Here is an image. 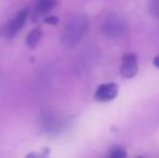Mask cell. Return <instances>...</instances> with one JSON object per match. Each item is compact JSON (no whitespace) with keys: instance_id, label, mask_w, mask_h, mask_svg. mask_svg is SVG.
<instances>
[{"instance_id":"obj_6","label":"cell","mask_w":159,"mask_h":158,"mask_svg":"<svg viewBox=\"0 0 159 158\" xmlns=\"http://www.w3.org/2000/svg\"><path fill=\"white\" fill-rule=\"evenodd\" d=\"M57 2L59 0H36V3L32 10V20L37 21L38 19L52 11L57 6Z\"/></svg>"},{"instance_id":"obj_7","label":"cell","mask_w":159,"mask_h":158,"mask_svg":"<svg viewBox=\"0 0 159 158\" xmlns=\"http://www.w3.org/2000/svg\"><path fill=\"white\" fill-rule=\"evenodd\" d=\"M42 35H43V32H42L41 28H34L32 32L27 35V37H26V46L30 49H35L37 47V44L39 43L40 39L42 38Z\"/></svg>"},{"instance_id":"obj_1","label":"cell","mask_w":159,"mask_h":158,"mask_svg":"<svg viewBox=\"0 0 159 158\" xmlns=\"http://www.w3.org/2000/svg\"><path fill=\"white\" fill-rule=\"evenodd\" d=\"M90 21L87 14L80 13L73 16L65 25L62 33V42L67 48L77 47L87 35Z\"/></svg>"},{"instance_id":"obj_2","label":"cell","mask_w":159,"mask_h":158,"mask_svg":"<svg viewBox=\"0 0 159 158\" xmlns=\"http://www.w3.org/2000/svg\"><path fill=\"white\" fill-rule=\"evenodd\" d=\"M129 24L126 17L116 12H111L105 16L101 25V32L107 38H120L128 33Z\"/></svg>"},{"instance_id":"obj_4","label":"cell","mask_w":159,"mask_h":158,"mask_svg":"<svg viewBox=\"0 0 159 158\" xmlns=\"http://www.w3.org/2000/svg\"><path fill=\"white\" fill-rule=\"evenodd\" d=\"M139 72V59L135 53H126L121 57L119 73L122 78H133Z\"/></svg>"},{"instance_id":"obj_11","label":"cell","mask_w":159,"mask_h":158,"mask_svg":"<svg viewBox=\"0 0 159 158\" xmlns=\"http://www.w3.org/2000/svg\"><path fill=\"white\" fill-rule=\"evenodd\" d=\"M153 64H154V66H155V67L159 68V54H158V55H156V56L154 57Z\"/></svg>"},{"instance_id":"obj_3","label":"cell","mask_w":159,"mask_h":158,"mask_svg":"<svg viewBox=\"0 0 159 158\" xmlns=\"http://www.w3.org/2000/svg\"><path fill=\"white\" fill-rule=\"evenodd\" d=\"M28 14H30V10L27 8H24L22 10H20L6 24V26L2 29V35L6 38H13L24 27V25L26 23V20L28 17Z\"/></svg>"},{"instance_id":"obj_9","label":"cell","mask_w":159,"mask_h":158,"mask_svg":"<svg viewBox=\"0 0 159 158\" xmlns=\"http://www.w3.org/2000/svg\"><path fill=\"white\" fill-rule=\"evenodd\" d=\"M148 11L153 16L159 17V0H149Z\"/></svg>"},{"instance_id":"obj_10","label":"cell","mask_w":159,"mask_h":158,"mask_svg":"<svg viewBox=\"0 0 159 158\" xmlns=\"http://www.w3.org/2000/svg\"><path fill=\"white\" fill-rule=\"evenodd\" d=\"M44 23L50 24V25H57V24L59 23V17L55 16V15L47 16V17H44Z\"/></svg>"},{"instance_id":"obj_8","label":"cell","mask_w":159,"mask_h":158,"mask_svg":"<svg viewBox=\"0 0 159 158\" xmlns=\"http://www.w3.org/2000/svg\"><path fill=\"white\" fill-rule=\"evenodd\" d=\"M127 156V151L120 145H115L108 151L107 157L109 158H125Z\"/></svg>"},{"instance_id":"obj_5","label":"cell","mask_w":159,"mask_h":158,"mask_svg":"<svg viewBox=\"0 0 159 158\" xmlns=\"http://www.w3.org/2000/svg\"><path fill=\"white\" fill-rule=\"evenodd\" d=\"M119 92V88L118 84L115 82H106V84H102L96 88L94 93V99L98 102H111L115 100Z\"/></svg>"}]
</instances>
